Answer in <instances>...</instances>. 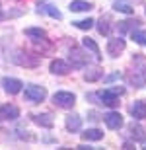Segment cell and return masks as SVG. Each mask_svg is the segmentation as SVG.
I'll use <instances>...</instances> for the list:
<instances>
[{
  "instance_id": "6da1fadb",
  "label": "cell",
  "mask_w": 146,
  "mask_h": 150,
  "mask_svg": "<svg viewBox=\"0 0 146 150\" xmlns=\"http://www.w3.org/2000/svg\"><path fill=\"white\" fill-rule=\"evenodd\" d=\"M12 61L16 64H20V67H25V68H35L41 62L37 55H31V53H25V51H16V55L12 57Z\"/></svg>"
},
{
  "instance_id": "7a4b0ae2",
  "label": "cell",
  "mask_w": 146,
  "mask_h": 150,
  "mask_svg": "<svg viewBox=\"0 0 146 150\" xmlns=\"http://www.w3.org/2000/svg\"><path fill=\"white\" fill-rule=\"evenodd\" d=\"M25 98L33 103H41L47 98V90L43 86H37V84H28L25 86Z\"/></svg>"
},
{
  "instance_id": "3957f363",
  "label": "cell",
  "mask_w": 146,
  "mask_h": 150,
  "mask_svg": "<svg viewBox=\"0 0 146 150\" xmlns=\"http://www.w3.org/2000/svg\"><path fill=\"white\" fill-rule=\"evenodd\" d=\"M53 101H55V105L59 107H72L76 103V96L72 92H56L53 96Z\"/></svg>"
},
{
  "instance_id": "277c9868",
  "label": "cell",
  "mask_w": 146,
  "mask_h": 150,
  "mask_svg": "<svg viewBox=\"0 0 146 150\" xmlns=\"http://www.w3.org/2000/svg\"><path fill=\"white\" fill-rule=\"evenodd\" d=\"M103 121H105V125L109 129H113V131H117V129L123 127V115L117 111H109L103 115Z\"/></svg>"
},
{
  "instance_id": "5b68a950",
  "label": "cell",
  "mask_w": 146,
  "mask_h": 150,
  "mask_svg": "<svg viewBox=\"0 0 146 150\" xmlns=\"http://www.w3.org/2000/svg\"><path fill=\"white\" fill-rule=\"evenodd\" d=\"M125 47H127L125 39H121V37L109 39V43H107V53H109L111 57H119V55L125 51Z\"/></svg>"
},
{
  "instance_id": "8992f818",
  "label": "cell",
  "mask_w": 146,
  "mask_h": 150,
  "mask_svg": "<svg viewBox=\"0 0 146 150\" xmlns=\"http://www.w3.org/2000/svg\"><path fill=\"white\" fill-rule=\"evenodd\" d=\"M97 98L101 100L99 103H103V105H109V107H117L119 105V96L115 94V92H111V90H103V92H99Z\"/></svg>"
},
{
  "instance_id": "52a82bcc",
  "label": "cell",
  "mask_w": 146,
  "mask_h": 150,
  "mask_svg": "<svg viewBox=\"0 0 146 150\" xmlns=\"http://www.w3.org/2000/svg\"><path fill=\"white\" fill-rule=\"evenodd\" d=\"M0 117L6 119V121H14L20 117V109L16 105H12V103H6V105L0 107Z\"/></svg>"
},
{
  "instance_id": "ba28073f",
  "label": "cell",
  "mask_w": 146,
  "mask_h": 150,
  "mask_svg": "<svg viewBox=\"0 0 146 150\" xmlns=\"http://www.w3.org/2000/svg\"><path fill=\"white\" fill-rule=\"evenodd\" d=\"M70 62H72V67H84L86 62H88V57L78 49V47H72L70 49Z\"/></svg>"
},
{
  "instance_id": "9c48e42d",
  "label": "cell",
  "mask_w": 146,
  "mask_h": 150,
  "mask_svg": "<svg viewBox=\"0 0 146 150\" xmlns=\"http://www.w3.org/2000/svg\"><path fill=\"white\" fill-rule=\"evenodd\" d=\"M2 86H4V90L6 92H8V94H18V92H20V90H22V86L23 84L20 82V80H18V78H8L6 76L4 80H2Z\"/></svg>"
},
{
  "instance_id": "30bf717a",
  "label": "cell",
  "mask_w": 146,
  "mask_h": 150,
  "mask_svg": "<svg viewBox=\"0 0 146 150\" xmlns=\"http://www.w3.org/2000/svg\"><path fill=\"white\" fill-rule=\"evenodd\" d=\"M49 68H51V72H53V74H56V76H64V74H68V72H70V67H68V62L61 61V59L53 61Z\"/></svg>"
},
{
  "instance_id": "8fae6325",
  "label": "cell",
  "mask_w": 146,
  "mask_h": 150,
  "mask_svg": "<svg viewBox=\"0 0 146 150\" xmlns=\"http://www.w3.org/2000/svg\"><path fill=\"white\" fill-rule=\"evenodd\" d=\"M129 137L135 140V142H144L146 140V131L140 127V125H135V123H133V125L129 127Z\"/></svg>"
},
{
  "instance_id": "7c38bea8",
  "label": "cell",
  "mask_w": 146,
  "mask_h": 150,
  "mask_svg": "<svg viewBox=\"0 0 146 150\" xmlns=\"http://www.w3.org/2000/svg\"><path fill=\"white\" fill-rule=\"evenodd\" d=\"M66 129L70 131V133H76V131H80V129H82V117L76 115V113H70V115H66Z\"/></svg>"
},
{
  "instance_id": "4fadbf2b",
  "label": "cell",
  "mask_w": 146,
  "mask_h": 150,
  "mask_svg": "<svg viewBox=\"0 0 146 150\" xmlns=\"http://www.w3.org/2000/svg\"><path fill=\"white\" fill-rule=\"evenodd\" d=\"M33 123L35 125H39L43 129H53L55 121H53V117L49 113H39V115H33Z\"/></svg>"
},
{
  "instance_id": "5bb4252c",
  "label": "cell",
  "mask_w": 146,
  "mask_h": 150,
  "mask_svg": "<svg viewBox=\"0 0 146 150\" xmlns=\"http://www.w3.org/2000/svg\"><path fill=\"white\" fill-rule=\"evenodd\" d=\"M130 113L135 119H146V101H135L130 105Z\"/></svg>"
},
{
  "instance_id": "9a60e30c",
  "label": "cell",
  "mask_w": 146,
  "mask_h": 150,
  "mask_svg": "<svg viewBox=\"0 0 146 150\" xmlns=\"http://www.w3.org/2000/svg\"><path fill=\"white\" fill-rule=\"evenodd\" d=\"M92 8H94L92 2H86V0H72L70 2V10L72 12H88Z\"/></svg>"
},
{
  "instance_id": "2e32d148",
  "label": "cell",
  "mask_w": 146,
  "mask_h": 150,
  "mask_svg": "<svg viewBox=\"0 0 146 150\" xmlns=\"http://www.w3.org/2000/svg\"><path fill=\"white\" fill-rule=\"evenodd\" d=\"M109 29H111V18L109 16H101L99 22H97V31H99L101 35H107Z\"/></svg>"
},
{
  "instance_id": "e0dca14e",
  "label": "cell",
  "mask_w": 146,
  "mask_h": 150,
  "mask_svg": "<svg viewBox=\"0 0 146 150\" xmlns=\"http://www.w3.org/2000/svg\"><path fill=\"white\" fill-rule=\"evenodd\" d=\"M82 139L84 140H101L103 139V131H99V129H88V131L82 133Z\"/></svg>"
},
{
  "instance_id": "ac0fdd59",
  "label": "cell",
  "mask_w": 146,
  "mask_h": 150,
  "mask_svg": "<svg viewBox=\"0 0 146 150\" xmlns=\"http://www.w3.org/2000/svg\"><path fill=\"white\" fill-rule=\"evenodd\" d=\"M103 76V70L101 68H88L84 72V80H88V82H96V80H99V78Z\"/></svg>"
},
{
  "instance_id": "d6986e66",
  "label": "cell",
  "mask_w": 146,
  "mask_h": 150,
  "mask_svg": "<svg viewBox=\"0 0 146 150\" xmlns=\"http://www.w3.org/2000/svg\"><path fill=\"white\" fill-rule=\"evenodd\" d=\"M39 12H45V14H49L51 18H55V20H61L62 18V14L59 10H56L55 6H51V4H43V6H39Z\"/></svg>"
},
{
  "instance_id": "ffe728a7",
  "label": "cell",
  "mask_w": 146,
  "mask_h": 150,
  "mask_svg": "<svg viewBox=\"0 0 146 150\" xmlns=\"http://www.w3.org/2000/svg\"><path fill=\"white\" fill-rule=\"evenodd\" d=\"M25 35H28V37H31L33 41H35V39H43V37H47L45 29H41V28H28V29H25Z\"/></svg>"
},
{
  "instance_id": "44dd1931",
  "label": "cell",
  "mask_w": 146,
  "mask_h": 150,
  "mask_svg": "<svg viewBox=\"0 0 146 150\" xmlns=\"http://www.w3.org/2000/svg\"><path fill=\"white\" fill-rule=\"evenodd\" d=\"M82 45H84V47H86L88 51H92V53H94V55H96L97 59H99V47H97V43L94 41V39L84 37V39H82Z\"/></svg>"
},
{
  "instance_id": "7402d4cb",
  "label": "cell",
  "mask_w": 146,
  "mask_h": 150,
  "mask_svg": "<svg viewBox=\"0 0 146 150\" xmlns=\"http://www.w3.org/2000/svg\"><path fill=\"white\" fill-rule=\"evenodd\" d=\"M113 10H117V12H123V14H133V6L127 4V2H121V0H117L115 4H113Z\"/></svg>"
},
{
  "instance_id": "603a6c76",
  "label": "cell",
  "mask_w": 146,
  "mask_h": 150,
  "mask_svg": "<svg viewBox=\"0 0 146 150\" xmlns=\"http://www.w3.org/2000/svg\"><path fill=\"white\" fill-rule=\"evenodd\" d=\"M133 39L138 45H146V29H135L133 31Z\"/></svg>"
},
{
  "instance_id": "cb8c5ba5",
  "label": "cell",
  "mask_w": 146,
  "mask_h": 150,
  "mask_svg": "<svg viewBox=\"0 0 146 150\" xmlns=\"http://www.w3.org/2000/svg\"><path fill=\"white\" fill-rule=\"evenodd\" d=\"M94 23H96V22H94L92 18H86V20H78V22H74V25H76L78 29H90Z\"/></svg>"
},
{
  "instance_id": "d4e9b609",
  "label": "cell",
  "mask_w": 146,
  "mask_h": 150,
  "mask_svg": "<svg viewBox=\"0 0 146 150\" xmlns=\"http://www.w3.org/2000/svg\"><path fill=\"white\" fill-rule=\"evenodd\" d=\"M133 23H138V20H135V22H130V20L119 22V33H125L127 29H130V28H133Z\"/></svg>"
},
{
  "instance_id": "484cf974",
  "label": "cell",
  "mask_w": 146,
  "mask_h": 150,
  "mask_svg": "<svg viewBox=\"0 0 146 150\" xmlns=\"http://www.w3.org/2000/svg\"><path fill=\"white\" fill-rule=\"evenodd\" d=\"M90 119H92V121H97V119H99V115H97L96 111H92L90 113Z\"/></svg>"
},
{
  "instance_id": "4316f807",
  "label": "cell",
  "mask_w": 146,
  "mask_h": 150,
  "mask_svg": "<svg viewBox=\"0 0 146 150\" xmlns=\"http://www.w3.org/2000/svg\"><path fill=\"white\" fill-rule=\"evenodd\" d=\"M2 18H4V14H2V6H0V20H2Z\"/></svg>"
}]
</instances>
